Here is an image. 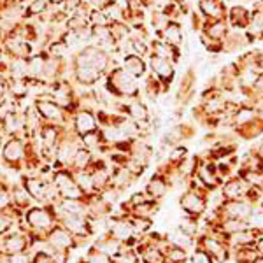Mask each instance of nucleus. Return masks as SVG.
<instances>
[{
  "label": "nucleus",
  "instance_id": "f257e3e1",
  "mask_svg": "<svg viewBox=\"0 0 263 263\" xmlns=\"http://www.w3.org/2000/svg\"><path fill=\"white\" fill-rule=\"evenodd\" d=\"M179 203H181V209L184 211L186 214L198 219L207 211V207H209V202H207V192L188 190V192H184L181 195Z\"/></svg>",
  "mask_w": 263,
  "mask_h": 263
},
{
  "label": "nucleus",
  "instance_id": "f03ea898",
  "mask_svg": "<svg viewBox=\"0 0 263 263\" xmlns=\"http://www.w3.org/2000/svg\"><path fill=\"white\" fill-rule=\"evenodd\" d=\"M254 203L249 202L248 198H240V200H224L223 205L218 211H214L216 218H233L246 221L248 216L251 214Z\"/></svg>",
  "mask_w": 263,
  "mask_h": 263
},
{
  "label": "nucleus",
  "instance_id": "7ed1b4c3",
  "mask_svg": "<svg viewBox=\"0 0 263 263\" xmlns=\"http://www.w3.org/2000/svg\"><path fill=\"white\" fill-rule=\"evenodd\" d=\"M198 246H200L202 249H205V251L214 258L216 263H224L232 256V251H230V248H228V244L224 242V240L218 239V237L209 235V233H203L200 239H198Z\"/></svg>",
  "mask_w": 263,
  "mask_h": 263
},
{
  "label": "nucleus",
  "instance_id": "20e7f679",
  "mask_svg": "<svg viewBox=\"0 0 263 263\" xmlns=\"http://www.w3.org/2000/svg\"><path fill=\"white\" fill-rule=\"evenodd\" d=\"M219 192H221L224 200H240V198L248 197L249 186L240 176H232L223 181V184L219 186Z\"/></svg>",
  "mask_w": 263,
  "mask_h": 263
},
{
  "label": "nucleus",
  "instance_id": "39448f33",
  "mask_svg": "<svg viewBox=\"0 0 263 263\" xmlns=\"http://www.w3.org/2000/svg\"><path fill=\"white\" fill-rule=\"evenodd\" d=\"M168 188H171V184H168L167 177H165L163 174H156V176H153L149 182H147L146 193L151 200H160V198L167 195Z\"/></svg>",
  "mask_w": 263,
  "mask_h": 263
},
{
  "label": "nucleus",
  "instance_id": "423d86ee",
  "mask_svg": "<svg viewBox=\"0 0 263 263\" xmlns=\"http://www.w3.org/2000/svg\"><path fill=\"white\" fill-rule=\"evenodd\" d=\"M109 233H111L112 239L120 240V242H128L135 235L134 227H132V223L126 221V219H114L111 228H109Z\"/></svg>",
  "mask_w": 263,
  "mask_h": 263
},
{
  "label": "nucleus",
  "instance_id": "0eeeda50",
  "mask_svg": "<svg viewBox=\"0 0 263 263\" xmlns=\"http://www.w3.org/2000/svg\"><path fill=\"white\" fill-rule=\"evenodd\" d=\"M49 242L57 251H65V249L72 244V237L67 230L54 228V230L49 233Z\"/></svg>",
  "mask_w": 263,
  "mask_h": 263
},
{
  "label": "nucleus",
  "instance_id": "6e6552de",
  "mask_svg": "<svg viewBox=\"0 0 263 263\" xmlns=\"http://www.w3.org/2000/svg\"><path fill=\"white\" fill-rule=\"evenodd\" d=\"M27 221L33 228H48L49 224L53 223V218L42 209H32L30 213L27 214Z\"/></svg>",
  "mask_w": 263,
  "mask_h": 263
},
{
  "label": "nucleus",
  "instance_id": "1a4fd4ad",
  "mask_svg": "<svg viewBox=\"0 0 263 263\" xmlns=\"http://www.w3.org/2000/svg\"><path fill=\"white\" fill-rule=\"evenodd\" d=\"M165 261L167 263H186L188 261V251L184 248H179V246H172L168 244L165 248Z\"/></svg>",
  "mask_w": 263,
  "mask_h": 263
},
{
  "label": "nucleus",
  "instance_id": "9d476101",
  "mask_svg": "<svg viewBox=\"0 0 263 263\" xmlns=\"http://www.w3.org/2000/svg\"><path fill=\"white\" fill-rule=\"evenodd\" d=\"M246 228L256 232V233H263V209L260 205H254L251 214L246 219Z\"/></svg>",
  "mask_w": 263,
  "mask_h": 263
},
{
  "label": "nucleus",
  "instance_id": "9b49d317",
  "mask_svg": "<svg viewBox=\"0 0 263 263\" xmlns=\"http://www.w3.org/2000/svg\"><path fill=\"white\" fill-rule=\"evenodd\" d=\"M97 126L95 118L91 116L90 112H79L78 118H76V130L78 134H88V132H93Z\"/></svg>",
  "mask_w": 263,
  "mask_h": 263
},
{
  "label": "nucleus",
  "instance_id": "f8f14e48",
  "mask_svg": "<svg viewBox=\"0 0 263 263\" xmlns=\"http://www.w3.org/2000/svg\"><path fill=\"white\" fill-rule=\"evenodd\" d=\"M39 112L42 114V118L51 121H57L62 118L60 107L57 104H53V102H39Z\"/></svg>",
  "mask_w": 263,
  "mask_h": 263
},
{
  "label": "nucleus",
  "instance_id": "ddd939ff",
  "mask_svg": "<svg viewBox=\"0 0 263 263\" xmlns=\"http://www.w3.org/2000/svg\"><path fill=\"white\" fill-rule=\"evenodd\" d=\"M23 151L25 147L20 141H11L4 149V158L9 160V162H16V160H20L23 156Z\"/></svg>",
  "mask_w": 263,
  "mask_h": 263
},
{
  "label": "nucleus",
  "instance_id": "4468645a",
  "mask_svg": "<svg viewBox=\"0 0 263 263\" xmlns=\"http://www.w3.org/2000/svg\"><path fill=\"white\" fill-rule=\"evenodd\" d=\"M153 69H155L156 74L163 79H171L172 76V67H171V62L167 58H160V57H155L153 58Z\"/></svg>",
  "mask_w": 263,
  "mask_h": 263
},
{
  "label": "nucleus",
  "instance_id": "2eb2a0df",
  "mask_svg": "<svg viewBox=\"0 0 263 263\" xmlns=\"http://www.w3.org/2000/svg\"><path fill=\"white\" fill-rule=\"evenodd\" d=\"M125 70L130 76H141L144 72V63L139 57H128L125 60Z\"/></svg>",
  "mask_w": 263,
  "mask_h": 263
},
{
  "label": "nucleus",
  "instance_id": "dca6fc26",
  "mask_svg": "<svg viewBox=\"0 0 263 263\" xmlns=\"http://www.w3.org/2000/svg\"><path fill=\"white\" fill-rule=\"evenodd\" d=\"M165 37H167V41L171 42V44H174V46L179 44L181 39H182L179 25H176V23H168V25H167V28H165Z\"/></svg>",
  "mask_w": 263,
  "mask_h": 263
},
{
  "label": "nucleus",
  "instance_id": "f3484780",
  "mask_svg": "<svg viewBox=\"0 0 263 263\" xmlns=\"http://www.w3.org/2000/svg\"><path fill=\"white\" fill-rule=\"evenodd\" d=\"M190 261H192V263H216L214 258L211 256V254L207 253L205 249H202L200 246H197V249L193 251L192 258H190Z\"/></svg>",
  "mask_w": 263,
  "mask_h": 263
},
{
  "label": "nucleus",
  "instance_id": "a211bd4d",
  "mask_svg": "<svg viewBox=\"0 0 263 263\" xmlns=\"http://www.w3.org/2000/svg\"><path fill=\"white\" fill-rule=\"evenodd\" d=\"M202 9L207 16H211V18H216V16H219V12H221L218 4L213 2V0H205V2L202 4Z\"/></svg>",
  "mask_w": 263,
  "mask_h": 263
},
{
  "label": "nucleus",
  "instance_id": "6ab92c4d",
  "mask_svg": "<svg viewBox=\"0 0 263 263\" xmlns=\"http://www.w3.org/2000/svg\"><path fill=\"white\" fill-rule=\"evenodd\" d=\"M44 7H46V2H44V0H35V2L32 4L30 9H28V12H30V14H35V12L44 11Z\"/></svg>",
  "mask_w": 263,
  "mask_h": 263
},
{
  "label": "nucleus",
  "instance_id": "aec40b11",
  "mask_svg": "<svg viewBox=\"0 0 263 263\" xmlns=\"http://www.w3.org/2000/svg\"><path fill=\"white\" fill-rule=\"evenodd\" d=\"M254 249H256L258 256H263V233H260L254 240Z\"/></svg>",
  "mask_w": 263,
  "mask_h": 263
},
{
  "label": "nucleus",
  "instance_id": "412c9836",
  "mask_svg": "<svg viewBox=\"0 0 263 263\" xmlns=\"http://www.w3.org/2000/svg\"><path fill=\"white\" fill-rule=\"evenodd\" d=\"M9 227H11V219L7 218V216L0 214V233H2V232H6Z\"/></svg>",
  "mask_w": 263,
  "mask_h": 263
},
{
  "label": "nucleus",
  "instance_id": "4be33fe9",
  "mask_svg": "<svg viewBox=\"0 0 263 263\" xmlns=\"http://www.w3.org/2000/svg\"><path fill=\"white\" fill-rule=\"evenodd\" d=\"M134 51H135V53H139V54H146L147 48H146V44H144V42L134 41Z\"/></svg>",
  "mask_w": 263,
  "mask_h": 263
},
{
  "label": "nucleus",
  "instance_id": "5701e85b",
  "mask_svg": "<svg viewBox=\"0 0 263 263\" xmlns=\"http://www.w3.org/2000/svg\"><path fill=\"white\" fill-rule=\"evenodd\" d=\"M91 4L95 7H99V9H105L107 4H109V0H91Z\"/></svg>",
  "mask_w": 263,
  "mask_h": 263
},
{
  "label": "nucleus",
  "instance_id": "b1692460",
  "mask_svg": "<svg viewBox=\"0 0 263 263\" xmlns=\"http://www.w3.org/2000/svg\"><path fill=\"white\" fill-rule=\"evenodd\" d=\"M67 4H69L70 9H76V7H79V4H81V0H67Z\"/></svg>",
  "mask_w": 263,
  "mask_h": 263
},
{
  "label": "nucleus",
  "instance_id": "393cba45",
  "mask_svg": "<svg viewBox=\"0 0 263 263\" xmlns=\"http://www.w3.org/2000/svg\"><path fill=\"white\" fill-rule=\"evenodd\" d=\"M254 84H256V88H260V90H263V74L260 76V78H256V81H254Z\"/></svg>",
  "mask_w": 263,
  "mask_h": 263
},
{
  "label": "nucleus",
  "instance_id": "a878e982",
  "mask_svg": "<svg viewBox=\"0 0 263 263\" xmlns=\"http://www.w3.org/2000/svg\"><path fill=\"white\" fill-rule=\"evenodd\" d=\"M253 263H263V256H258L256 260H254Z\"/></svg>",
  "mask_w": 263,
  "mask_h": 263
},
{
  "label": "nucleus",
  "instance_id": "bb28decb",
  "mask_svg": "<svg viewBox=\"0 0 263 263\" xmlns=\"http://www.w3.org/2000/svg\"><path fill=\"white\" fill-rule=\"evenodd\" d=\"M2 88H4V86H2V79H0V93H2V91H4V90H2Z\"/></svg>",
  "mask_w": 263,
  "mask_h": 263
},
{
  "label": "nucleus",
  "instance_id": "cd10ccee",
  "mask_svg": "<svg viewBox=\"0 0 263 263\" xmlns=\"http://www.w3.org/2000/svg\"><path fill=\"white\" fill-rule=\"evenodd\" d=\"M51 2H60V0H51Z\"/></svg>",
  "mask_w": 263,
  "mask_h": 263
},
{
  "label": "nucleus",
  "instance_id": "c85d7f7f",
  "mask_svg": "<svg viewBox=\"0 0 263 263\" xmlns=\"http://www.w3.org/2000/svg\"><path fill=\"white\" fill-rule=\"evenodd\" d=\"M261 172H263V171H261Z\"/></svg>",
  "mask_w": 263,
  "mask_h": 263
}]
</instances>
